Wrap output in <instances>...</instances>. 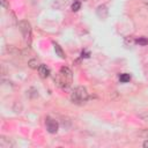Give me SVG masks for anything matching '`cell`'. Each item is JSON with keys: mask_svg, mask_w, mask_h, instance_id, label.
I'll use <instances>...</instances> for the list:
<instances>
[{"mask_svg": "<svg viewBox=\"0 0 148 148\" xmlns=\"http://www.w3.org/2000/svg\"><path fill=\"white\" fill-rule=\"evenodd\" d=\"M54 81L57 86L61 89H67L73 81V73L68 67H61L59 73L56 75Z\"/></svg>", "mask_w": 148, "mask_h": 148, "instance_id": "cell-1", "label": "cell"}, {"mask_svg": "<svg viewBox=\"0 0 148 148\" xmlns=\"http://www.w3.org/2000/svg\"><path fill=\"white\" fill-rule=\"evenodd\" d=\"M89 98V95H88V91L84 87L82 86H79V87H75L74 90L72 91L71 94V101L72 103L76 104V105H82L84 104Z\"/></svg>", "mask_w": 148, "mask_h": 148, "instance_id": "cell-2", "label": "cell"}, {"mask_svg": "<svg viewBox=\"0 0 148 148\" xmlns=\"http://www.w3.org/2000/svg\"><path fill=\"white\" fill-rule=\"evenodd\" d=\"M18 29L24 38L25 42H29L30 40V37H31V25L28 21L23 20V21H20L18 22Z\"/></svg>", "mask_w": 148, "mask_h": 148, "instance_id": "cell-3", "label": "cell"}, {"mask_svg": "<svg viewBox=\"0 0 148 148\" xmlns=\"http://www.w3.org/2000/svg\"><path fill=\"white\" fill-rule=\"evenodd\" d=\"M45 127L49 133H57L58 132V128H59V124L56 119L51 118V117H46L45 118Z\"/></svg>", "mask_w": 148, "mask_h": 148, "instance_id": "cell-4", "label": "cell"}, {"mask_svg": "<svg viewBox=\"0 0 148 148\" xmlns=\"http://www.w3.org/2000/svg\"><path fill=\"white\" fill-rule=\"evenodd\" d=\"M37 69H38V74H39V76L43 77V79H46V77L50 75V68H49L46 65H44V64H40L39 67H38Z\"/></svg>", "mask_w": 148, "mask_h": 148, "instance_id": "cell-5", "label": "cell"}, {"mask_svg": "<svg viewBox=\"0 0 148 148\" xmlns=\"http://www.w3.org/2000/svg\"><path fill=\"white\" fill-rule=\"evenodd\" d=\"M96 14H97V16L99 18H103L104 20L108 16V8H106V6H104V5L98 6L97 9H96Z\"/></svg>", "mask_w": 148, "mask_h": 148, "instance_id": "cell-6", "label": "cell"}, {"mask_svg": "<svg viewBox=\"0 0 148 148\" xmlns=\"http://www.w3.org/2000/svg\"><path fill=\"white\" fill-rule=\"evenodd\" d=\"M53 47H54V51H56V53L61 58V59H65V53H64V51H62V49H61V46L58 44V43H53Z\"/></svg>", "mask_w": 148, "mask_h": 148, "instance_id": "cell-7", "label": "cell"}, {"mask_svg": "<svg viewBox=\"0 0 148 148\" xmlns=\"http://www.w3.org/2000/svg\"><path fill=\"white\" fill-rule=\"evenodd\" d=\"M119 80H120V82L126 83V82H128V81L131 80V75H130V74H127V73L120 74V75H119Z\"/></svg>", "mask_w": 148, "mask_h": 148, "instance_id": "cell-8", "label": "cell"}, {"mask_svg": "<svg viewBox=\"0 0 148 148\" xmlns=\"http://www.w3.org/2000/svg\"><path fill=\"white\" fill-rule=\"evenodd\" d=\"M135 43H136V44H139V45L145 46V45H147V44H148V39H147L146 37H139V38H136V39H135Z\"/></svg>", "mask_w": 148, "mask_h": 148, "instance_id": "cell-9", "label": "cell"}, {"mask_svg": "<svg viewBox=\"0 0 148 148\" xmlns=\"http://www.w3.org/2000/svg\"><path fill=\"white\" fill-rule=\"evenodd\" d=\"M71 8H72L73 12H77V10L81 8V2H80L79 0H75V1L72 3V7H71Z\"/></svg>", "mask_w": 148, "mask_h": 148, "instance_id": "cell-10", "label": "cell"}, {"mask_svg": "<svg viewBox=\"0 0 148 148\" xmlns=\"http://www.w3.org/2000/svg\"><path fill=\"white\" fill-rule=\"evenodd\" d=\"M28 65H29V67H30V68H32V69H36V68H38V67H39L38 61H37L36 59H31V60H29Z\"/></svg>", "mask_w": 148, "mask_h": 148, "instance_id": "cell-11", "label": "cell"}, {"mask_svg": "<svg viewBox=\"0 0 148 148\" xmlns=\"http://www.w3.org/2000/svg\"><path fill=\"white\" fill-rule=\"evenodd\" d=\"M0 3L3 8H7V0H0Z\"/></svg>", "mask_w": 148, "mask_h": 148, "instance_id": "cell-12", "label": "cell"}, {"mask_svg": "<svg viewBox=\"0 0 148 148\" xmlns=\"http://www.w3.org/2000/svg\"><path fill=\"white\" fill-rule=\"evenodd\" d=\"M142 146H143V147H145V148H148V140H147V141H145V142H143V145H142Z\"/></svg>", "mask_w": 148, "mask_h": 148, "instance_id": "cell-13", "label": "cell"}, {"mask_svg": "<svg viewBox=\"0 0 148 148\" xmlns=\"http://www.w3.org/2000/svg\"><path fill=\"white\" fill-rule=\"evenodd\" d=\"M143 2H145V5H146L147 8H148V0H143Z\"/></svg>", "mask_w": 148, "mask_h": 148, "instance_id": "cell-14", "label": "cell"}]
</instances>
